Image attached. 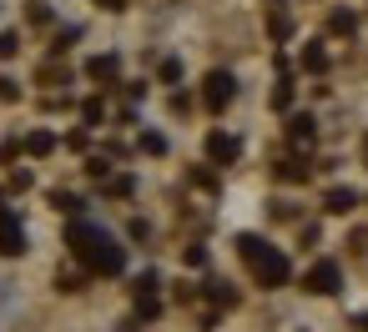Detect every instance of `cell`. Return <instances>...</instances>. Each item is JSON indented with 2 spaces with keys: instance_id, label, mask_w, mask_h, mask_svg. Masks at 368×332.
<instances>
[{
  "instance_id": "8",
  "label": "cell",
  "mask_w": 368,
  "mask_h": 332,
  "mask_svg": "<svg viewBox=\"0 0 368 332\" xmlns=\"http://www.w3.org/2000/svg\"><path fill=\"white\" fill-rule=\"evenodd\" d=\"M323 206H328L333 216H343V211H353V206H358V192H348V187H333V192L323 197Z\"/></svg>"
},
{
  "instance_id": "23",
  "label": "cell",
  "mask_w": 368,
  "mask_h": 332,
  "mask_svg": "<svg viewBox=\"0 0 368 332\" xmlns=\"http://www.w3.org/2000/svg\"><path fill=\"white\" fill-rule=\"evenodd\" d=\"M363 156H368V146H363Z\"/></svg>"
},
{
  "instance_id": "17",
  "label": "cell",
  "mask_w": 368,
  "mask_h": 332,
  "mask_svg": "<svg viewBox=\"0 0 368 332\" xmlns=\"http://www.w3.org/2000/svg\"><path fill=\"white\" fill-rule=\"evenodd\" d=\"M288 101H293V86H288V81H283V86H278V91H273V106H278V111H283V106H288Z\"/></svg>"
},
{
  "instance_id": "5",
  "label": "cell",
  "mask_w": 368,
  "mask_h": 332,
  "mask_svg": "<svg viewBox=\"0 0 368 332\" xmlns=\"http://www.w3.org/2000/svg\"><path fill=\"white\" fill-rule=\"evenodd\" d=\"M308 292H318V297L338 292V267H333V262H318V267L308 272Z\"/></svg>"
},
{
  "instance_id": "9",
  "label": "cell",
  "mask_w": 368,
  "mask_h": 332,
  "mask_svg": "<svg viewBox=\"0 0 368 332\" xmlns=\"http://www.w3.org/2000/svg\"><path fill=\"white\" fill-rule=\"evenodd\" d=\"M313 131H318V121H313L308 111H303V116H293V121H288V136H293L298 146H308V141H313Z\"/></svg>"
},
{
  "instance_id": "21",
  "label": "cell",
  "mask_w": 368,
  "mask_h": 332,
  "mask_svg": "<svg viewBox=\"0 0 368 332\" xmlns=\"http://www.w3.org/2000/svg\"><path fill=\"white\" fill-rule=\"evenodd\" d=\"M0 55H16V35H11V31L0 35Z\"/></svg>"
},
{
  "instance_id": "14",
  "label": "cell",
  "mask_w": 368,
  "mask_h": 332,
  "mask_svg": "<svg viewBox=\"0 0 368 332\" xmlns=\"http://www.w3.org/2000/svg\"><path fill=\"white\" fill-rule=\"evenodd\" d=\"M353 26H358V21H353L348 11H338V16H333V31H338V35H353Z\"/></svg>"
},
{
  "instance_id": "2",
  "label": "cell",
  "mask_w": 368,
  "mask_h": 332,
  "mask_svg": "<svg viewBox=\"0 0 368 332\" xmlns=\"http://www.w3.org/2000/svg\"><path fill=\"white\" fill-rule=\"evenodd\" d=\"M237 252H242V262L252 267V277L262 287H283L288 282V257L278 247H268L262 237H237Z\"/></svg>"
},
{
  "instance_id": "12",
  "label": "cell",
  "mask_w": 368,
  "mask_h": 332,
  "mask_svg": "<svg viewBox=\"0 0 368 332\" xmlns=\"http://www.w3.org/2000/svg\"><path fill=\"white\" fill-rule=\"evenodd\" d=\"M278 177H283V182H303V177H308V166H298V161H283V166H278Z\"/></svg>"
},
{
  "instance_id": "11",
  "label": "cell",
  "mask_w": 368,
  "mask_h": 332,
  "mask_svg": "<svg viewBox=\"0 0 368 332\" xmlns=\"http://www.w3.org/2000/svg\"><path fill=\"white\" fill-rule=\"evenodd\" d=\"M303 66H308V71H323V66H328V50H323V45H308V50H303Z\"/></svg>"
},
{
  "instance_id": "13",
  "label": "cell",
  "mask_w": 368,
  "mask_h": 332,
  "mask_svg": "<svg viewBox=\"0 0 368 332\" xmlns=\"http://www.w3.org/2000/svg\"><path fill=\"white\" fill-rule=\"evenodd\" d=\"M141 151H151V156H162V151H167V141L156 136V131H146V136H141Z\"/></svg>"
},
{
  "instance_id": "4",
  "label": "cell",
  "mask_w": 368,
  "mask_h": 332,
  "mask_svg": "<svg viewBox=\"0 0 368 332\" xmlns=\"http://www.w3.org/2000/svg\"><path fill=\"white\" fill-rule=\"evenodd\" d=\"M26 252V232H21V221L6 211L0 216V257H21Z\"/></svg>"
},
{
  "instance_id": "15",
  "label": "cell",
  "mask_w": 368,
  "mask_h": 332,
  "mask_svg": "<svg viewBox=\"0 0 368 332\" xmlns=\"http://www.w3.org/2000/svg\"><path fill=\"white\" fill-rule=\"evenodd\" d=\"M288 31H293V21H288V16H283V11H273V35H278V40H283V35H288Z\"/></svg>"
},
{
  "instance_id": "1",
  "label": "cell",
  "mask_w": 368,
  "mask_h": 332,
  "mask_svg": "<svg viewBox=\"0 0 368 332\" xmlns=\"http://www.w3.org/2000/svg\"><path fill=\"white\" fill-rule=\"evenodd\" d=\"M66 242H71V252L91 267V272H107V277H117L121 267H126V252L101 232V227H91V221H71V232H66Z\"/></svg>"
},
{
  "instance_id": "18",
  "label": "cell",
  "mask_w": 368,
  "mask_h": 332,
  "mask_svg": "<svg viewBox=\"0 0 368 332\" xmlns=\"http://www.w3.org/2000/svg\"><path fill=\"white\" fill-rule=\"evenodd\" d=\"M182 76V61H162V81H177Z\"/></svg>"
},
{
  "instance_id": "19",
  "label": "cell",
  "mask_w": 368,
  "mask_h": 332,
  "mask_svg": "<svg viewBox=\"0 0 368 332\" xmlns=\"http://www.w3.org/2000/svg\"><path fill=\"white\" fill-rule=\"evenodd\" d=\"M107 192H112V197H126V192H131V177H117V182H112Z\"/></svg>"
},
{
  "instance_id": "7",
  "label": "cell",
  "mask_w": 368,
  "mask_h": 332,
  "mask_svg": "<svg viewBox=\"0 0 368 332\" xmlns=\"http://www.w3.org/2000/svg\"><path fill=\"white\" fill-rule=\"evenodd\" d=\"M117 66H121L117 55H91V61H86V76H91V81H117Z\"/></svg>"
},
{
  "instance_id": "3",
  "label": "cell",
  "mask_w": 368,
  "mask_h": 332,
  "mask_svg": "<svg viewBox=\"0 0 368 332\" xmlns=\"http://www.w3.org/2000/svg\"><path fill=\"white\" fill-rule=\"evenodd\" d=\"M232 96H237V81H232L227 71H212V76H207V86H202V101H207V111H222Z\"/></svg>"
},
{
  "instance_id": "20",
  "label": "cell",
  "mask_w": 368,
  "mask_h": 332,
  "mask_svg": "<svg viewBox=\"0 0 368 332\" xmlns=\"http://www.w3.org/2000/svg\"><path fill=\"white\" fill-rule=\"evenodd\" d=\"M21 91H16V81H6V76H0V101H16Z\"/></svg>"
},
{
  "instance_id": "10",
  "label": "cell",
  "mask_w": 368,
  "mask_h": 332,
  "mask_svg": "<svg viewBox=\"0 0 368 332\" xmlns=\"http://www.w3.org/2000/svg\"><path fill=\"white\" fill-rule=\"evenodd\" d=\"M26 151H31V156H45V151H56V136H50V131H36V136H26Z\"/></svg>"
},
{
  "instance_id": "16",
  "label": "cell",
  "mask_w": 368,
  "mask_h": 332,
  "mask_svg": "<svg viewBox=\"0 0 368 332\" xmlns=\"http://www.w3.org/2000/svg\"><path fill=\"white\" fill-rule=\"evenodd\" d=\"M50 201H56V206H61V211H76V206H81V201H76V197H71V192H56V197H50Z\"/></svg>"
},
{
  "instance_id": "22",
  "label": "cell",
  "mask_w": 368,
  "mask_h": 332,
  "mask_svg": "<svg viewBox=\"0 0 368 332\" xmlns=\"http://www.w3.org/2000/svg\"><path fill=\"white\" fill-rule=\"evenodd\" d=\"M96 6H107V11H126V0H96Z\"/></svg>"
},
{
  "instance_id": "6",
  "label": "cell",
  "mask_w": 368,
  "mask_h": 332,
  "mask_svg": "<svg viewBox=\"0 0 368 332\" xmlns=\"http://www.w3.org/2000/svg\"><path fill=\"white\" fill-rule=\"evenodd\" d=\"M237 136H227V131H212V136H207V156H212L217 166H227V161H237Z\"/></svg>"
}]
</instances>
